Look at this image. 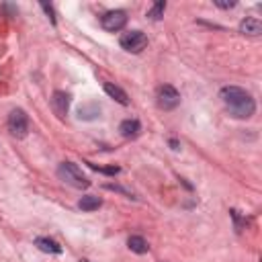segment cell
Masks as SVG:
<instances>
[{"mask_svg":"<svg viewBox=\"0 0 262 262\" xmlns=\"http://www.w3.org/2000/svg\"><path fill=\"white\" fill-rule=\"evenodd\" d=\"M221 98L229 111L231 117L235 119H250L256 111L254 98L239 86H225L221 88Z\"/></svg>","mask_w":262,"mask_h":262,"instance_id":"1","label":"cell"},{"mask_svg":"<svg viewBox=\"0 0 262 262\" xmlns=\"http://www.w3.org/2000/svg\"><path fill=\"white\" fill-rule=\"evenodd\" d=\"M57 176L66 182V184H70V186H74V188H88L90 186V180L82 174V170L76 166V164H72V162H61L59 164V168H57Z\"/></svg>","mask_w":262,"mask_h":262,"instance_id":"2","label":"cell"},{"mask_svg":"<svg viewBox=\"0 0 262 262\" xmlns=\"http://www.w3.org/2000/svg\"><path fill=\"white\" fill-rule=\"evenodd\" d=\"M121 47L129 53H141L147 47V37L143 31H129L121 35Z\"/></svg>","mask_w":262,"mask_h":262,"instance_id":"3","label":"cell"},{"mask_svg":"<svg viewBox=\"0 0 262 262\" xmlns=\"http://www.w3.org/2000/svg\"><path fill=\"white\" fill-rule=\"evenodd\" d=\"M156 98H158V106L162 111H172V108H176L180 104V92L174 86H170V84L160 86Z\"/></svg>","mask_w":262,"mask_h":262,"instance_id":"4","label":"cell"},{"mask_svg":"<svg viewBox=\"0 0 262 262\" xmlns=\"http://www.w3.org/2000/svg\"><path fill=\"white\" fill-rule=\"evenodd\" d=\"M8 129L14 137H25L29 131V117L23 108H12L8 115Z\"/></svg>","mask_w":262,"mask_h":262,"instance_id":"5","label":"cell"},{"mask_svg":"<svg viewBox=\"0 0 262 262\" xmlns=\"http://www.w3.org/2000/svg\"><path fill=\"white\" fill-rule=\"evenodd\" d=\"M100 25L108 33H117L127 25V12L125 10H108L100 16Z\"/></svg>","mask_w":262,"mask_h":262,"instance_id":"6","label":"cell"},{"mask_svg":"<svg viewBox=\"0 0 262 262\" xmlns=\"http://www.w3.org/2000/svg\"><path fill=\"white\" fill-rule=\"evenodd\" d=\"M70 102H72V96H70L68 92H63V90H55L53 96H51V108H53V113H55L59 119L68 115Z\"/></svg>","mask_w":262,"mask_h":262,"instance_id":"7","label":"cell"},{"mask_svg":"<svg viewBox=\"0 0 262 262\" xmlns=\"http://www.w3.org/2000/svg\"><path fill=\"white\" fill-rule=\"evenodd\" d=\"M239 33L248 35V37H258V35H262V23L254 16H246L239 23Z\"/></svg>","mask_w":262,"mask_h":262,"instance_id":"8","label":"cell"},{"mask_svg":"<svg viewBox=\"0 0 262 262\" xmlns=\"http://www.w3.org/2000/svg\"><path fill=\"white\" fill-rule=\"evenodd\" d=\"M119 131H121V135L127 137V139L137 137L139 131H141V123H139L137 119H125V121L119 125Z\"/></svg>","mask_w":262,"mask_h":262,"instance_id":"9","label":"cell"},{"mask_svg":"<svg viewBox=\"0 0 262 262\" xmlns=\"http://www.w3.org/2000/svg\"><path fill=\"white\" fill-rule=\"evenodd\" d=\"M100 115V106L96 102H86L78 108V119H84V121H92Z\"/></svg>","mask_w":262,"mask_h":262,"instance_id":"10","label":"cell"},{"mask_svg":"<svg viewBox=\"0 0 262 262\" xmlns=\"http://www.w3.org/2000/svg\"><path fill=\"white\" fill-rule=\"evenodd\" d=\"M104 92L111 96V98H115L119 104H129V96H127V92L123 90V88H119V86H115V84H104Z\"/></svg>","mask_w":262,"mask_h":262,"instance_id":"11","label":"cell"},{"mask_svg":"<svg viewBox=\"0 0 262 262\" xmlns=\"http://www.w3.org/2000/svg\"><path fill=\"white\" fill-rule=\"evenodd\" d=\"M35 246L39 250H43V252H49V254H61V246L51 237H37Z\"/></svg>","mask_w":262,"mask_h":262,"instance_id":"12","label":"cell"},{"mask_svg":"<svg viewBox=\"0 0 262 262\" xmlns=\"http://www.w3.org/2000/svg\"><path fill=\"white\" fill-rule=\"evenodd\" d=\"M127 246H129V250L135 252V254H145V252L149 250L147 242H145L141 235H131V237L127 239Z\"/></svg>","mask_w":262,"mask_h":262,"instance_id":"13","label":"cell"},{"mask_svg":"<svg viewBox=\"0 0 262 262\" xmlns=\"http://www.w3.org/2000/svg\"><path fill=\"white\" fill-rule=\"evenodd\" d=\"M100 205H102V201H100L98 196H94V194H86V196H82V199L78 201V207H80L82 211H96Z\"/></svg>","mask_w":262,"mask_h":262,"instance_id":"14","label":"cell"},{"mask_svg":"<svg viewBox=\"0 0 262 262\" xmlns=\"http://www.w3.org/2000/svg\"><path fill=\"white\" fill-rule=\"evenodd\" d=\"M164 10H166V2H164V0H158V2L147 10V16H149L151 20H160V18L164 16Z\"/></svg>","mask_w":262,"mask_h":262,"instance_id":"15","label":"cell"},{"mask_svg":"<svg viewBox=\"0 0 262 262\" xmlns=\"http://www.w3.org/2000/svg\"><path fill=\"white\" fill-rule=\"evenodd\" d=\"M104 188L115 190V192H123V194H127V196H133V192H131V190H127V188H123V186H119V184H104Z\"/></svg>","mask_w":262,"mask_h":262,"instance_id":"16","label":"cell"},{"mask_svg":"<svg viewBox=\"0 0 262 262\" xmlns=\"http://www.w3.org/2000/svg\"><path fill=\"white\" fill-rule=\"evenodd\" d=\"M41 8L45 10V14H47V16L51 18V23L55 25V12H53V6H51V4H47V2H41Z\"/></svg>","mask_w":262,"mask_h":262,"instance_id":"17","label":"cell"},{"mask_svg":"<svg viewBox=\"0 0 262 262\" xmlns=\"http://www.w3.org/2000/svg\"><path fill=\"white\" fill-rule=\"evenodd\" d=\"M88 166H90L92 170H100V172H104V174H117V172H119L117 166H113V168H98L96 164H90V162H88Z\"/></svg>","mask_w":262,"mask_h":262,"instance_id":"18","label":"cell"},{"mask_svg":"<svg viewBox=\"0 0 262 262\" xmlns=\"http://www.w3.org/2000/svg\"><path fill=\"white\" fill-rule=\"evenodd\" d=\"M215 4H217L219 8H225V10H227V8H233V6H235V2H233V0H229V2H223V0H217Z\"/></svg>","mask_w":262,"mask_h":262,"instance_id":"19","label":"cell"}]
</instances>
